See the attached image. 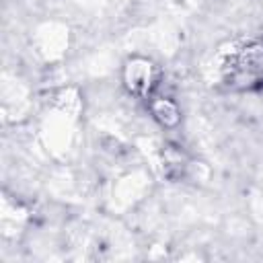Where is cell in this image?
<instances>
[{"instance_id": "1", "label": "cell", "mask_w": 263, "mask_h": 263, "mask_svg": "<svg viewBox=\"0 0 263 263\" xmlns=\"http://www.w3.org/2000/svg\"><path fill=\"white\" fill-rule=\"evenodd\" d=\"M224 78L232 88H253L263 82V43H249L230 53Z\"/></svg>"}, {"instance_id": "2", "label": "cell", "mask_w": 263, "mask_h": 263, "mask_svg": "<svg viewBox=\"0 0 263 263\" xmlns=\"http://www.w3.org/2000/svg\"><path fill=\"white\" fill-rule=\"evenodd\" d=\"M125 84L136 97H146L156 84L154 66L146 60H134L125 66Z\"/></svg>"}, {"instance_id": "3", "label": "cell", "mask_w": 263, "mask_h": 263, "mask_svg": "<svg viewBox=\"0 0 263 263\" xmlns=\"http://www.w3.org/2000/svg\"><path fill=\"white\" fill-rule=\"evenodd\" d=\"M152 113H154V117H156L162 125H175V123L179 121V113H177L175 105H173L171 101H166V99L154 101V103H152Z\"/></svg>"}]
</instances>
